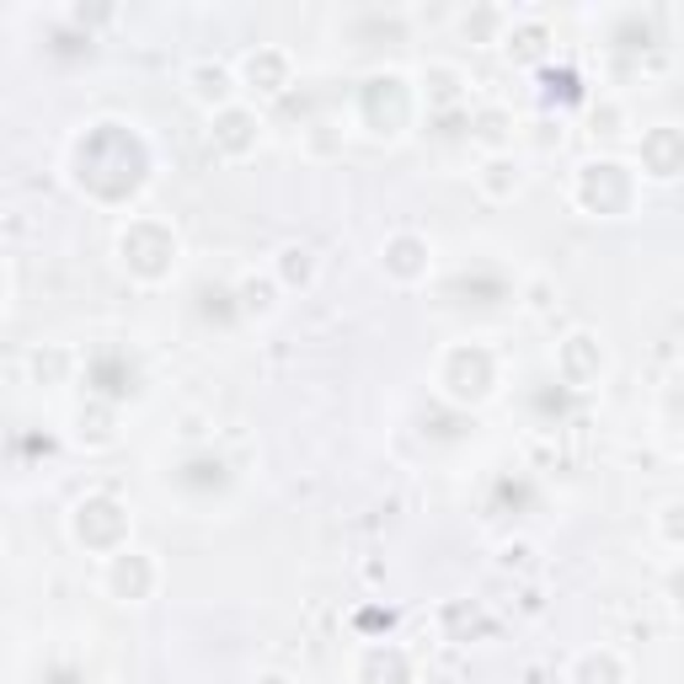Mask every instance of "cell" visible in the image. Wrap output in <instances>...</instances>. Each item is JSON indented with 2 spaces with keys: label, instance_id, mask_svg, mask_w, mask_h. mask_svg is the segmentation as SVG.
Returning a JSON list of instances; mask_svg holds the SVG:
<instances>
[{
  "label": "cell",
  "instance_id": "6da1fadb",
  "mask_svg": "<svg viewBox=\"0 0 684 684\" xmlns=\"http://www.w3.org/2000/svg\"><path fill=\"white\" fill-rule=\"evenodd\" d=\"M108 588H113L123 604L150 599V588H156V562H150L145 551H113V557H108Z\"/></svg>",
  "mask_w": 684,
  "mask_h": 684
},
{
  "label": "cell",
  "instance_id": "7a4b0ae2",
  "mask_svg": "<svg viewBox=\"0 0 684 684\" xmlns=\"http://www.w3.org/2000/svg\"><path fill=\"white\" fill-rule=\"evenodd\" d=\"M209 139H214V150H225V156H246V150H257V139H262V119H257L251 108H242V102H231V108L214 113Z\"/></svg>",
  "mask_w": 684,
  "mask_h": 684
},
{
  "label": "cell",
  "instance_id": "3957f363",
  "mask_svg": "<svg viewBox=\"0 0 684 684\" xmlns=\"http://www.w3.org/2000/svg\"><path fill=\"white\" fill-rule=\"evenodd\" d=\"M188 81H193L188 91H193L199 102H214V113L236 102V86H231V70H225V65H193Z\"/></svg>",
  "mask_w": 684,
  "mask_h": 684
},
{
  "label": "cell",
  "instance_id": "277c9868",
  "mask_svg": "<svg viewBox=\"0 0 684 684\" xmlns=\"http://www.w3.org/2000/svg\"><path fill=\"white\" fill-rule=\"evenodd\" d=\"M423 257H428V246L417 242V236H396V242L385 246V268H391L396 279H417V273L428 268Z\"/></svg>",
  "mask_w": 684,
  "mask_h": 684
},
{
  "label": "cell",
  "instance_id": "5b68a950",
  "mask_svg": "<svg viewBox=\"0 0 684 684\" xmlns=\"http://www.w3.org/2000/svg\"><path fill=\"white\" fill-rule=\"evenodd\" d=\"M257 76H262V91H268V97H273V91H283V86H289V65H283V54H251V59H246V81H257Z\"/></svg>",
  "mask_w": 684,
  "mask_h": 684
}]
</instances>
